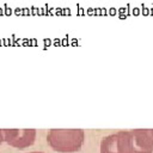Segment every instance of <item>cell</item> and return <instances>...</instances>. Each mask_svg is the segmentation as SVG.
Listing matches in <instances>:
<instances>
[{"mask_svg": "<svg viewBox=\"0 0 153 153\" xmlns=\"http://www.w3.org/2000/svg\"><path fill=\"white\" fill-rule=\"evenodd\" d=\"M29 153H43V152H29Z\"/></svg>", "mask_w": 153, "mask_h": 153, "instance_id": "5b68a950", "label": "cell"}, {"mask_svg": "<svg viewBox=\"0 0 153 153\" xmlns=\"http://www.w3.org/2000/svg\"><path fill=\"white\" fill-rule=\"evenodd\" d=\"M4 141L18 149L31 146L36 139L35 129H2Z\"/></svg>", "mask_w": 153, "mask_h": 153, "instance_id": "3957f363", "label": "cell"}, {"mask_svg": "<svg viewBox=\"0 0 153 153\" xmlns=\"http://www.w3.org/2000/svg\"><path fill=\"white\" fill-rule=\"evenodd\" d=\"M4 141V134H2V129H0V143Z\"/></svg>", "mask_w": 153, "mask_h": 153, "instance_id": "277c9868", "label": "cell"}, {"mask_svg": "<svg viewBox=\"0 0 153 153\" xmlns=\"http://www.w3.org/2000/svg\"><path fill=\"white\" fill-rule=\"evenodd\" d=\"M100 153H153V129L120 130L103 137Z\"/></svg>", "mask_w": 153, "mask_h": 153, "instance_id": "6da1fadb", "label": "cell"}, {"mask_svg": "<svg viewBox=\"0 0 153 153\" xmlns=\"http://www.w3.org/2000/svg\"><path fill=\"white\" fill-rule=\"evenodd\" d=\"M85 139L82 129H50L47 141L50 147L61 153H72L81 148Z\"/></svg>", "mask_w": 153, "mask_h": 153, "instance_id": "7a4b0ae2", "label": "cell"}]
</instances>
